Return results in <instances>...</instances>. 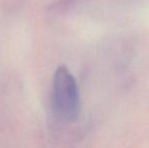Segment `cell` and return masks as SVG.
<instances>
[{
	"label": "cell",
	"mask_w": 149,
	"mask_h": 148,
	"mask_svg": "<svg viewBox=\"0 0 149 148\" xmlns=\"http://www.w3.org/2000/svg\"><path fill=\"white\" fill-rule=\"evenodd\" d=\"M53 108L61 119L75 121L80 112L78 86L67 67L60 66L56 70L53 84Z\"/></svg>",
	"instance_id": "obj_1"
}]
</instances>
